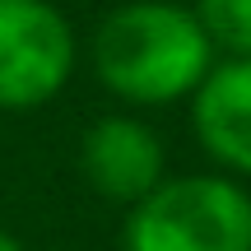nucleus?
Segmentation results:
<instances>
[{
	"mask_svg": "<svg viewBox=\"0 0 251 251\" xmlns=\"http://www.w3.org/2000/svg\"><path fill=\"white\" fill-rule=\"evenodd\" d=\"M214 61L205 28L177 0L117 5L93 33V70L102 89L130 107H168L191 98Z\"/></svg>",
	"mask_w": 251,
	"mask_h": 251,
	"instance_id": "f257e3e1",
	"label": "nucleus"
},
{
	"mask_svg": "<svg viewBox=\"0 0 251 251\" xmlns=\"http://www.w3.org/2000/svg\"><path fill=\"white\" fill-rule=\"evenodd\" d=\"M121 251H251V191L224 172L163 177L130 205Z\"/></svg>",
	"mask_w": 251,
	"mask_h": 251,
	"instance_id": "f03ea898",
	"label": "nucleus"
},
{
	"mask_svg": "<svg viewBox=\"0 0 251 251\" xmlns=\"http://www.w3.org/2000/svg\"><path fill=\"white\" fill-rule=\"evenodd\" d=\"M75 70V28L51 0H0V112H33Z\"/></svg>",
	"mask_w": 251,
	"mask_h": 251,
	"instance_id": "7ed1b4c3",
	"label": "nucleus"
},
{
	"mask_svg": "<svg viewBox=\"0 0 251 251\" xmlns=\"http://www.w3.org/2000/svg\"><path fill=\"white\" fill-rule=\"evenodd\" d=\"M84 181L112 205H140L163 181V140L140 117H98L79 144Z\"/></svg>",
	"mask_w": 251,
	"mask_h": 251,
	"instance_id": "20e7f679",
	"label": "nucleus"
},
{
	"mask_svg": "<svg viewBox=\"0 0 251 251\" xmlns=\"http://www.w3.org/2000/svg\"><path fill=\"white\" fill-rule=\"evenodd\" d=\"M191 126L224 177H251V56H219L191 93Z\"/></svg>",
	"mask_w": 251,
	"mask_h": 251,
	"instance_id": "39448f33",
	"label": "nucleus"
},
{
	"mask_svg": "<svg viewBox=\"0 0 251 251\" xmlns=\"http://www.w3.org/2000/svg\"><path fill=\"white\" fill-rule=\"evenodd\" d=\"M191 14L214 56H251V0H196Z\"/></svg>",
	"mask_w": 251,
	"mask_h": 251,
	"instance_id": "423d86ee",
	"label": "nucleus"
},
{
	"mask_svg": "<svg viewBox=\"0 0 251 251\" xmlns=\"http://www.w3.org/2000/svg\"><path fill=\"white\" fill-rule=\"evenodd\" d=\"M0 251H24V247H19V242H14V237H9V233H5V228H0Z\"/></svg>",
	"mask_w": 251,
	"mask_h": 251,
	"instance_id": "0eeeda50",
	"label": "nucleus"
}]
</instances>
